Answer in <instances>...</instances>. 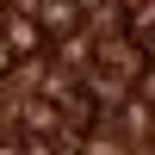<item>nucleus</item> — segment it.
<instances>
[{
	"label": "nucleus",
	"instance_id": "obj_1",
	"mask_svg": "<svg viewBox=\"0 0 155 155\" xmlns=\"http://www.w3.org/2000/svg\"><path fill=\"white\" fill-rule=\"evenodd\" d=\"M0 25H6L0 37L12 44V56H44V31H37L31 12H12V19H0Z\"/></svg>",
	"mask_w": 155,
	"mask_h": 155
},
{
	"label": "nucleus",
	"instance_id": "obj_2",
	"mask_svg": "<svg viewBox=\"0 0 155 155\" xmlns=\"http://www.w3.org/2000/svg\"><path fill=\"white\" fill-rule=\"evenodd\" d=\"M19 124H25V137H44V143H50V137H62V130H68V124H62V112L50 106V99H31Z\"/></svg>",
	"mask_w": 155,
	"mask_h": 155
},
{
	"label": "nucleus",
	"instance_id": "obj_3",
	"mask_svg": "<svg viewBox=\"0 0 155 155\" xmlns=\"http://www.w3.org/2000/svg\"><path fill=\"white\" fill-rule=\"evenodd\" d=\"M130 93H137V99H149V106H155V62H143V74H137V87H130Z\"/></svg>",
	"mask_w": 155,
	"mask_h": 155
},
{
	"label": "nucleus",
	"instance_id": "obj_4",
	"mask_svg": "<svg viewBox=\"0 0 155 155\" xmlns=\"http://www.w3.org/2000/svg\"><path fill=\"white\" fill-rule=\"evenodd\" d=\"M12 62H19V56H12V44L0 37V74H12Z\"/></svg>",
	"mask_w": 155,
	"mask_h": 155
},
{
	"label": "nucleus",
	"instance_id": "obj_5",
	"mask_svg": "<svg viewBox=\"0 0 155 155\" xmlns=\"http://www.w3.org/2000/svg\"><path fill=\"white\" fill-rule=\"evenodd\" d=\"M137 44H143V62H155V31H143Z\"/></svg>",
	"mask_w": 155,
	"mask_h": 155
},
{
	"label": "nucleus",
	"instance_id": "obj_6",
	"mask_svg": "<svg viewBox=\"0 0 155 155\" xmlns=\"http://www.w3.org/2000/svg\"><path fill=\"white\" fill-rule=\"evenodd\" d=\"M112 6H124V12H137V6H149V0H112Z\"/></svg>",
	"mask_w": 155,
	"mask_h": 155
},
{
	"label": "nucleus",
	"instance_id": "obj_7",
	"mask_svg": "<svg viewBox=\"0 0 155 155\" xmlns=\"http://www.w3.org/2000/svg\"><path fill=\"white\" fill-rule=\"evenodd\" d=\"M149 155H155V149H149Z\"/></svg>",
	"mask_w": 155,
	"mask_h": 155
}]
</instances>
